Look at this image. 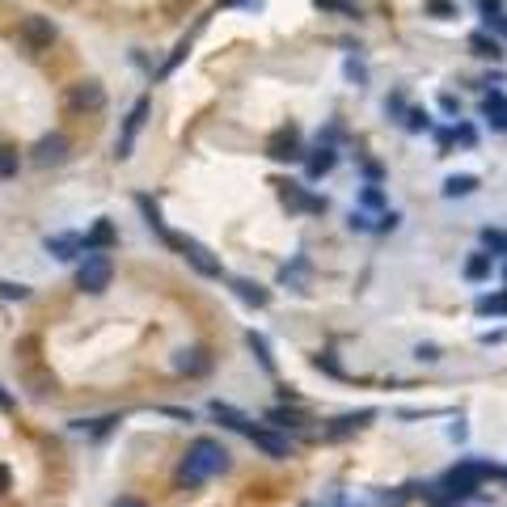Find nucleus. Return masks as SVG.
<instances>
[{
	"label": "nucleus",
	"mask_w": 507,
	"mask_h": 507,
	"mask_svg": "<svg viewBox=\"0 0 507 507\" xmlns=\"http://www.w3.org/2000/svg\"><path fill=\"white\" fill-rule=\"evenodd\" d=\"M0 296L5 301H26L30 292H26V284H0Z\"/></svg>",
	"instance_id": "obj_33"
},
{
	"label": "nucleus",
	"mask_w": 507,
	"mask_h": 507,
	"mask_svg": "<svg viewBox=\"0 0 507 507\" xmlns=\"http://www.w3.org/2000/svg\"><path fill=\"white\" fill-rule=\"evenodd\" d=\"M453 140H457V144H466V149H474V144H478V131H474L469 123H457L453 127Z\"/></svg>",
	"instance_id": "obj_30"
},
{
	"label": "nucleus",
	"mask_w": 507,
	"mask_h": 507,
	"mask_svg": "<svg viewBox=\"0 0 507 507\" xmlns=\"http://www.w3.org/2000/svg\"><path fill=\"white\" fill-rule=\"evenodd\" d=\"M491 271H494V262H491V254H469V262H466V279H491Z\"/></svg>",
	"instance_id": "obj_24"
},
{
	"label": "nucleus",
	"mask_w": 507,
	"mask_h": 507,
	"mask_svg": "<svg viewBox=\"0 0 507 507\" xmlns=\"http://www.w3.org/2000/svg\"><path fill=\"white\" fill-rule=\"evenodd\" d=\"M267 157L271 161H304V144H301V131L296 127H279L271 136V144H267Z\"/></svg>",
	"instance_id": "obj_9"
},
{
	"label": "nucleus",
	"mask_w": 507,
	"mask_h": 507,
	"mask_svg": "<svg viewBox=\"0 0 507 507\" xmlns=\"http://www.w3.org/2000/svg\"><path fill=\"white\" fill-rule=\"evenodd\" d=\"M372 419V411H359V414H343V419H334V427L326 431V439H347V436H356L359 427Z\"/></svg>",
	"instance_id": "obj_18"
},
{
	"label": "nucleus",
	"mask_w": 507,
	"mask_h": 507,
	"mask_svg": "<svg viewBox=\"0 0 507 507\" xmlns=\"http://www.w3.org/2000/svg\"><path fill=\"white\" fill-rule=\"evenodd\" d=\"M249 439H254V444H258L267 457H275V461H288V457H292V444H288V439L275 436V431H267V427H258V431H254Z\"/></svg>",
	"instance_id": "obj_14"
},
{
	"label": "nucleus",
	"mask_w": 507,
	"mask_h": 507,
	"mask_svg": "<svg viewBox=\"0 0 507 507\" xmlns=\"http://www.w3.org/2000/svg\"><path fill=\"white\" fill-rule=\"evenodd\" d=\"M469 51L482 55V59H499L503 47H499V39H494L491 30H478V34H469Z\"/></svg>",
	"instance_id": "obj_20"
},
{
	"label": "nucleus",
	"mask_w": 507,
	"mask_h": 507,
	"mask_svg": "<svg viewBox=\"0 0 507 507\" xmlns=\"http://www.w3.org/2000/svg\"><path fill=\"white\" fill-rule=\"evenodd\" d=\"M359 204H364V207H385L381 186H376V182H372V186H364V191H359Z\"/></svg>",
	"instance_id": "obj_31"
},
{
	"label": "nucleus",
	"mask_w": 507,
	"mask_h": 507,
	"mask_svg": "<svg viewBox=\"0 0 507 507\" xmlns=\"http://www.w3.org/2000/svg\"><path fill=\"white\" fill-rule=\"evenodd\" d=\"M102 106H106V85L102 81L85 77V81L68 85V110L72 114H97Z\"/></svg>",
	"instance_id": "obj_4"
},
{
	"label": "nucleus",
	"mask_w": 507,
	"mask_h": 507,
	"mask_svg": "<svg viewBox=\"0 0 507 507\" xmlns=\"http://www.w3.org/2000/svg\"><path fill=\"white\" fill-rule=\"evenodd\" d=\"M334 136H339V131H334V127H330L326 131V140H317L313 149L304 152V169H309V178H326L330 169H334V165H339V149H334Z\"/></svg>",
	"instance_id": "obj_7"
},
{
	"label": "nucleus",
	"mask_w": 507,
	"mask_h": 507,
	"mask_svg": "<svg viewBox=\"0 0 507 507\" xmlns=\"http://www.w3.org/2000/svg\"><path fill=\"white\" fill-rule=\"evenodd\" d=\"M174 368L182 376H207L212 372V356H207L204 347H182L178 356H174Z\"/></svg>",
	"instance_id": "obj_11"
},
{
	"label": "nucleus",
	"mask_w": 507,
	"mask_h": 507,
	"mask_svg": "<svg viewBox=\"0 0 507 507\" xmlns=\"http://www.w3.org/2000/svg\"><path fill=\"white\" fill-rule=\"evenodd\" d=\"M478 191V178L474 174H453L444 178V199H461V195H474Z\"/></svg>",
	"instance_id": "obj_22"
},
{
	"label": "nucleus",
	"mask_w": 507,
	"mask_h": 507,
	"mask_svg": "<svg viewBox=\"0 0 507 507\" xmlns=\"http://www.w3.org/2000/svg\"><path fill=\"white\" fill-rule=\"evenodd\" d=\"M114 246H119V229H114V224H110V220L102 216V220L94 224V229L85 233V254H89V249H102V254H110Z\"/></svg>",
	"instance_id": "obj_12"
},
{
	"label": "nucleus",
	"mask_w": 507,
	"mask_h": 507,
	"mask_svg": "<svg viewBox=\"0 0 507 507\" xmlns=\"http://www.w3.org/2000/svg\"><path fill=\"white\" fill-rule=\"evenodd\" d=\"M427 14L439 17V22H453V17H457V5H453V0H427Z\"/></svg>",
	"instance_id": "obj_27"
},
{
	"label": "nucleus",
	"mask_w": 507,
	"mask_h": 507,
	"mask_svg": "<svg viewBox=\"0 0 507 507\" xmlns=\"http://www.w3.org/2000/svg\"><path fill=\"white\" fill-rule=\"evenodd\" d=\"M0 411H5V414H14V411H17L14 394H9V389H5V385H0Z\"/></svg>",
	"instance_id": "obj_35"
},
{
	"label": "nucleus",
	"mask_w": 507,
	"mask_h": 507,
	"mask_svg": "<svg viewBox=\"0 0 507 507\" xmlns=\"http://www.w3.org/2000/svg\"><path fill=\"white\" fill-rule=\"evenodd\" d=\"M439 110H444V114H457L461 106H457V97H453V94H444V97H439Z\"/></svg>",
	"instance_id": "obj_37"
},
{
	"label": "nucleus",
	"mask_w": 507,
	"mask_h": 507,
	"mask_svg": "<svg viewBox=\"0 0 507 507\" xmlns=\"http://www.w3.org/2000/svg\"><path fill=\"white\" fill-rule=\"evenodd\" d=\"M321 14H334V17H364V0H313Z\"/></svg>",
	"instance_id": "obj_19"
},
{
	"label": "nucleus",
	"mask_w": 507,
	"mask_h": 507,
	"mask_svg": "<svg viewBox=\"0 0 507 507\" xmlns=\"http://www.w3.org/2000/svg\"><path fill=\"white\" fill-rule=\"evenodd\" d=\"M216 9H246V14H262L267 0H216Z\"/></svg>",
	"instance_id": "obj_28"
},
{
	"label": "nucleus",
	"mask_w": 507,
	"mask_h": 507,
	"mask_svg": "<svg viewBox=\"0 0 507 507\" xmlns=\"http://www.w3.org/2000/svg\"><path fill=\"white\" fill-rule=\"evenodd\" d=\"M279 186V199H284V207L288 212H309V216H317V212H326V199H317V195H309V186H301V182H275Z\"/></svg>",
	"instance_id": "obj_8"
},
{
	"label": "nucleus",
	"mask_w": 507,
	"mask_h": 507,
	"mask_svg": "<svg viewBox=\"0 0 507 507\" xmlns=\"http://www.w3.org/2000/svg\"><path fill=\"white\" fill-rule=\"evenodd\" d=\"M55 34H59L55 22L51 17H42V14H26L22 22H17V39L26 42L30 51H47V47L55 42Z\"/></svg>",
	"instance_id": "obj_5"
},
{
	"label": "nucleus",
	"mask_w": 507,
	"mask_h": 507,
	"mask_svg": "<svg viewBox=\"0 0 507 507\" xmlns=\"http://www.w3.org/2000/svg\"><path fill=\"white\" fill-rule=\"evenodd\" d=\"M68 149H72V140L64 136V131H51V136H42L39 144H34V165H64L68 161Z\"/></svg>",
	"instance_id": "obj_10"
},
{
	"label": "nucleus",
	"mask_w": 507,
	"mask_h": 507,
	"mask_svg": "<svg viewBox=\"0 0 507 507\" xmlns=\"http://www.w3.org/2000/svg\"><path fill=\"white\" fill-rule=\"evenodd\" d=\"M110 279H114V258L102 254V249H89L85 262L77 267V288L89 292V296H97V292L110 288Z\"/></svg>",
	"instance_id": "obj_2"
},
{
	"label": "nucleus",
	"mask_w": 507,
	"mask_h": 507,
	"mask_svg": "<svg viewBox=\"0 0 507 507\" xmlns=\"http://www.w3.org/2000/svg\"><path fill=\"white\" fill-rule=\"evenodd\" d=\"M347 77H351V81H364V64H356V59H347Z\"/></svg>",
	"instance_id": "obj_38"
},
{
	"label": "nucleus",
	"mask_w": 507,
	"mask_h": 507,
	"mask_svg": "<svg viewBox=\"0 0 507 507\" xmlns=\"http://www.w3.org/2000/svg\"><path fill=\"white\" fill-rule=\"evenodd\" d=\"M114 507H149V503H144V499H131V494H127V499H119Z\"/></svg>",
	"instance_id": "obj_39"
},
{
	"label": "nucleus",
	"mask_w": 507,
	"mask_h": 507,
	"mask_svg": "<svg viewBox=\"0 0 507 507\" xmlns=\"http://www.w3.org/2000/svg\"><path fill=\"white\" fill-rule=\"evenodd\" d=\"M17 169H22V157H17V149H14V144H0V182L17 178Z\"/></svg>",
	"instance_id": "obj_25"
},
{
	"label": "nucleus",
	"mask_w": 507,
	"mask_h": 507,
	"mask_svg": "<svg viewBox=\"0 0 507 507\" xmlns=\"http://www.w3.org/2000/svg\"><path fill=\"white\" fill-rule=\"evenodd\" d=\"M398 212H381V224H376V233H389V229H398Z\"/></svg>",
	"instance_id": "obj_34"
},
{
	"label": "nucleus",
	"mask_w": 507,
	"mask_h": 507,
	"mask_svg": "<svg viewBox=\"0 0 507 507\" xmlns=\"http://www.w3.org/2000/svg\"><path fill=\"white\" fill-rule=\"evenodd\" d=\"M229 466H233V461H229V448H224L220 439H212V436H199V439H191V444H186V453H182L178 482L195 491V486L212 482L216 474H224Z\"/></svg>",
	"instance_id": "obj_1"
},
{
	"label": "nucleus",
	"mask_w": 507,
	"mask_h": 507,
	"mask_svg": "<svg viewBox=\"0 0 507 507\" xmlns=\"http://www.w3.org/2000/svg\"><path fill=\"white\" fill-rule=\"evenodd\" d=\"M9 486H14V474H9V466L0 461V494H9Z\"/></svg>",
	"instance_id": "obj_36"
},
{
	"label": "nucleus",
	"mask_w": 507,
	"mask_h": 507,
	"mask_svg": "<svg viewBox=\"0 0 507 507\" xmlns=\"http://www.w3.org/2000/svg\"><path fill=\"white\" fill-rule=\"evenodd\" d=\"M212 419H220L224 427H233V431H241V436H254V431H258V427L249 423V414L233 411L229 402H212Z\"/></svg>",
	"instance_id": "obj_13"
},
{
	"label": "nucleus",
	"mask_w": 507,
	"mask_h": 507,
	"mask_svg": "<svg viewBox=\"0 0 507 507\" xmlns=\"http://www.w3.org/2000/svg\"><path fill=\"white\" fill-rule=\"evenodd\" d=\"M402 127H406V131H431V114H427V110H419V106H406Z\"/></svg>",
	"instance_id": "obj_26"
},
{
	"label": "nucleus",
	"mask_w": 507,
	"mask_h": 507,
	"mask_svg": "<svg viewBox=\"0 0 507 507\" xmlns=\"http://www.w3.org/2000/svg\"><path fill=\"white\" fill-rule=\"evenodd\" d=\"M482 114H486V123L494 127V131H507V97L494 89V94H486V102H482Z\"/></svg>",
	"instance_id": "obj_17"
},
{
	"label": "nucleus",
	"mask_w": 507,
	"mask_h": 507,
	"mask_svg": "<svg viewBox=\"0 0 507 507\" xmlns=\"http://www.w3.org/2000/svg\"><path fill=\"white\" fill-rule=\"evenodd\" d=\"M149 110H152L149 97H140L136 106L127 110L123 131H119V140H114V157H119V161H127V157H131V149H136V136L144 131V119H149Z\"/></svg>",
	"instance_id": "obj_6"
},
{
	"label": "nucleus",
	"mask_w": 507,
	"mask_h": 507,
	"mask_svg": "<svg viewBox=\"0 0 507 507\" xmlns=\"http://www.w3.org/2000/svg\"><path fill=\"white\" fill-rule=\"evenodd\" d=\"M47 254H55V258H77V254H85V237H77V233L47 237Z\"/></svg>",
	"instance_id": "obj_15"
},
{
	"label": "nucleus",
	"mask_w": 507,
	"mask_h": 507,
	"mask_svg": "<svg viewBox=\"0 0 507 507\" xmlns=\"http://www.w3.org/2000/svg\"><path fill=\"white\" fill-rule=\"evenodd\" d=\"M478 14H482V26L507 39V9H503V0H478Z\"/></svg>",
	"instance_id": "obj_16"
},
{
	"label": "nucleus",
	"mask_w": 507,
	"mask_h": 507,
	"mask_svg": "<svg viewBox=\"0 0 507 507\" xmlns=\"http://www.w3.org/2000/svg\"><path fill=\"white\" fill-rule=\"evenodd\" d=\"M165 246L178 249L182 258L191 262L199 275H207V279H224V267H220V258L204 246V241H195V237H182V233H169V237H165Z\"/></svg>",
	"instance_id": "obj_3"
},
{
	"label": "nucleus",
	"mask_w": 507,
	"mask_h": 507,
	"mask_svg": "<svg viewBox=\"0 0 507 507\" xmlns=\"http://www.w3.org/2000/svg\"><path fill=\"white\" fill-rule=\"evenodd\" d=\"M271 423H275V427H304L296 411H271Z\"/></svg>",
	"instance_id": "obj_32"
},
{
	"label": "nucleus",
	"mask_w": 507,
	"mask_h": 507,
	"mask_svg": "<svg viewBox=\"0 0 507 507\" xmlns=\"http://www.w3.org/2000/svg\"><path fill=\"white\" fill-rule=\"evenodd\" d=\"M246 343H249V351H254V356H258V364L267 372H275V356H271V347H267V339H262L258 330H249L246 334Z\"/></svg>",
	"instance_id": "obj_23"
},
{
	"label": "nucleus",
	"mask_w": 507,
	"mask_h": 507,
	"mask_svg": "<svg viewBox=\"0 0 507 507\" xmlns=\"http://www.w3.org/2000/svg\"><path fill=\"white\" fill-rule=\"evenodd\" d=\"M482 246L494 249V254H507V233H499V229H486V233H482Z\"/></svg>",
	"instance_id": "obj_29"
},
{
	"label": "nucleus",
	"mask_w": 507,
	"mask_h": 507,
	"mask_svg": "<svg viewBox=\"0 0 507 507\" xmlns=\"http://www.w3.org/2000/svg\"><path fill=\"white\" fill-rule=\"evenodd\" d=\"M233 292L246 304H254V309H267V304H271V292L258 288V284H249V279H233Z\"/></svg>",
	"instance_id": "obj_21"
}]
</instances>
